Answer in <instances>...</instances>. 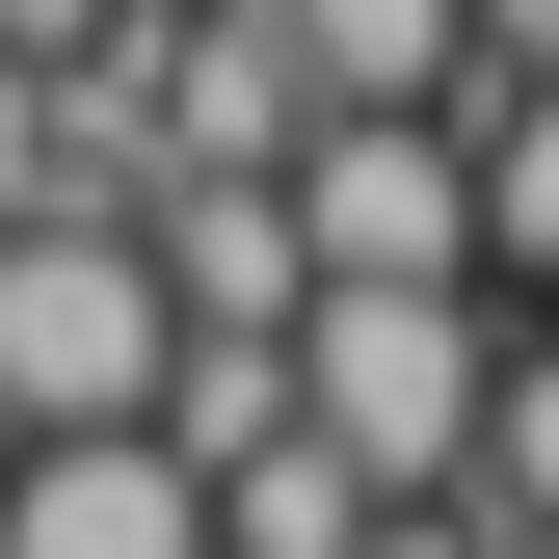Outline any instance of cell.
I'll return each instance as SVG.
<instances>
[{
    "mask_svg": "<svg viewBox=\"0 0 559 559\" xmlns=\"http://www.w3.org/2000/svg\"><path fill=\"white\" fill-rule=\"evenodd\" d=\"M479 266L559 294V81H479Z\"/></svg>",
    "mask_w": 559,
    "mask_h": 559,
    "instance_id": "6da1fadb",
    "label": "cell"
}]
</instances>
